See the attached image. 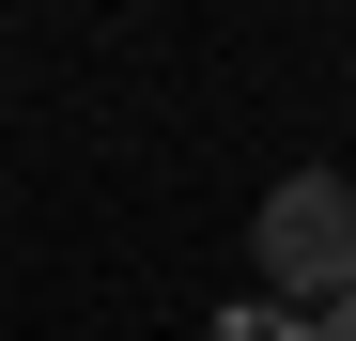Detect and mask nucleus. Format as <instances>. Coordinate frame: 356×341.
I'll use <instances>...</instances> for the list:
<instances>
[{
    "label": "nucleus",
    "instance_id": "nucleus-1",
    "mask_svg": "<svg viewBox=\"0 0 356 341\" xmlns=\"http://www.w3.org/2000/svg\"><path fill=\"white\" fill-rule=\"evenodd\" d=\"M248 248H264V310H294V326L356 310V187H341V170H294V187H264Z\"/></svg>",
    "mask_w": 356,
    "mask_h": 341
},
{
    "label": "nucleus",
    "instance_id": "nucleus-3",
    "mask_svg": "<svg viewBox=\"0 0 356 341\" xmlns=\"http://www.w3.org/2000/svg\"><path fill=\"white\" fill-rule=\"evenodd\" d=\"M310 341H356V310H325V326H310Z\"/></svg>",
    "mask_w": 356,
    "mask_h": 341
},
{
    "label": "nucleus",
    "instance_id": "nucleus-2",
    "mask_svg": "<svg viewBox=\"0 0 356 341\" xmlns=\"http://www.w3.org/2000/svg\"><path fill=\"white\" fill-rule=\"evenodd\" d=\"M217 341H310V326H294V310H232Z\"/></svg>",
    "mask_w": 356,
    "mask_h": 341
}]
</instances>
